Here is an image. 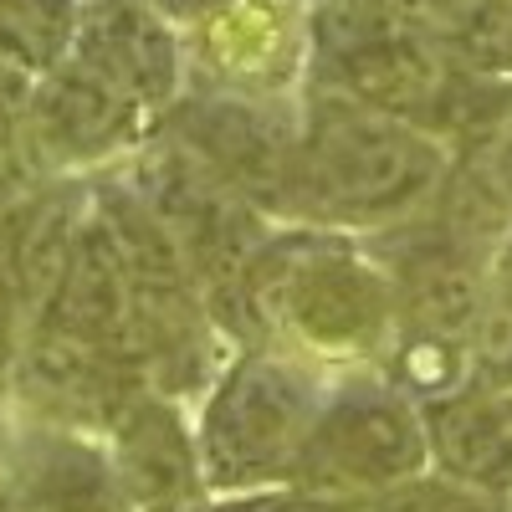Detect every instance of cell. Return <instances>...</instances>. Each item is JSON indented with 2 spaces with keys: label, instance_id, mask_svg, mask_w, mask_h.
<instances>
[{
  "label": "cell",
  "instance_id": "d6986e66",
  "mask_svg": "<svg viewBox=\"0 0 512 512\" xmlns=\"http://www.w3.org/2000/svg\"><path fill=\"white\" fill-rule=\"evenodd\" d=\"M297 512H328V507H308V502H303V507H297Z\"/></svg>",
  "mask_w": 512,
  "mask_h": 512
},
{
  "label": "cell",
  "instance_id": "5bb4252c",
  "mask_svg": "<svg viewBox=\"0 0 512 512\" xmlns=\"http://www.w3.org/2000/svg\"><path fill=\"white\" fill-rule=\"evenodd\" d=\"M200 47L221 77L251 82V88L282 82L292 57H297L292 26L272 0H216V6L205 11Z\"/></svg>",
  "mask_w": 512,
  "mask_h": 512
},
{
  "label": "cell",
  "instance_id": "2e32d148",
  "mask_svg": "<svg viewBox=\"0 0 512 512\" xmlns=\"http://www.w3.org/2000/svg\"><path fill=\"white\" fill-rule=\"evenodd\" d=\"M461 67L512 82V0H466L446 31Z\"/></svg>",
  "mask_w": 512,
  "mask_h": 512
},
{
  "label": "cell",
  "instance_id": "ffe728a7",
  "mask_svg": "<svg viewBox=\"0 0 512 512\" xmlns=\"http://www.w3.org/2000/svg\"><path fill=\"white\" fill-rule=\"evenodd\" d=\"M0 512H16V507H11V502H6V497H0Z\"/></svg>",
  "mask_w": 512,
  "mask_h": 512
},
{
  "label": "cell",
  "instance_id": "5b68a950",
  "mask_svg": "<svg viewBox=\"0 0 512 512\" xmlns=\"http://www.w3.org/2000/svg\"><path fill=\"white\" fill-rule=\"evenodd\" d=\"M128 190L149 205V216L164 226V236L180 246L190 277L205 282L216 297L226 292L236 303L246 267L267 246L251 205L226 180L210 175L200 159H190L180 144L149 149L134 169V180H128Z\"/></svg>",
  "mask_w": 512,
  "mask_h": 512
},
{
  "label": "cell",
  "instance_id": "8992f818",
  "mask_svg": "<svg viewBox=\"0 0 512 512\" xmlns=\"http://www.w3.org/2000/svg\"><path fill=\"white\" fill-rule=\"evenodd\" d=\"M16 395L52 420V431H113V420L144 395V374L98 344L52 323H36L11 359Z\"/></svg>",
  "mask_w": 512,
  "mask_h": 512
},
{
  "label": "cell",
  "instance_id": "ba28073f",
  "mask_svg": "<svg viewBox=\"0 0 512 512\" xmlns=\"http://www.w3.org/2000/svg\"><path fill=\"white\" fill-rule=\"evenodd\" d=\"M113 477L128 507L144 512H175L200 492V451L190 446L185 425L164 395H139L113 420Z\"/></svg>",
  "mask_w": 512,
  "mask_h": 512
},
{
  "label": "cell",
  "instance_id": "6da1fadb",
  "mask_svg": "<svg viewBox=\"0 0 512 512\" xmlns=\"http://www.w3.org/2000/svg\"><path fill=\"white\" fill-rule=\"evenodd\" d=\"M446 169L451 154L436 134L318 88L297 123L292 210L349 226L405 221L436 200Z\"/></svg>",
  "mask_w": 512,
  "mask_h": 512
},
{
  "label": "cell",
  "instance_id": "ac0fdd59",
  "mask_svg": "<svg viewBox=\"0 0 512 512\" xmlns=\"http://www.w3.org/2000/svg\"><path fill=\"white\" fill-rule=\"evenodd\" d=\"M487 303H492V318L512 323V226L487 256Z\"/></svg>",
  "mask_w": 512,
  "mask_h": 512
},
{
  "label": "cell",
  "instance_id": "277c9868",
  "mask_svg": "<svg viewBox=\"0 0 512 512\" xmlns=\"http://www.w3.org/2000/svg\"><path fill=\"white\" fill-rule=\"evenodd\" d=\"M323 395L308 369L287 359H241L221 374L200 420V477L221 492H251L262 482H287L303 451Z\"/></svg>",
  "mask_w": 512,
  "mask_h": 512
},
{
  "label": "cell",
  "instance_id": "52a82bcc",
  "mask_svg": "<svg viewBox=\"0 0 512 512\" xmlns=\"http://www.w3.org/2000/svg\"><path fill=\"white\" fill-rule=\"evenodd\" d=\"M175 144L226 180L246 205L292 210L297 128L246 98H190L175 108Z\"/></svg>",
  "mask_w": 512,
  "mask_h": 512
},
{
  "label": "cell",
  "instance_id": "9a60e30c",
  "mask_svg": "<svg viewBox=\"0 0 512 512\" xmlns=\"http://www.w3.org/2000/svg\"><path fill=\"white\" fill-rule=\"evenodd\" d=\"M77 41V0H0V57L26 72L62 67Z\"/></svg>",
  "mask_w": 512,
  "mask_h": 512
},
{
  "label": "cell",
  "instance_id": "30bf717a",
  "mask_svg": "<svg viewBox=\"0 0 512 512\" xmlns=\"http://www.w3.org/2000/svg\"><path fill=\"white\" fill-rule=\"evenodd\" d=\"M420 420L441 477L492 497L512 492V395L466 384L446 400L420 405Z\"/></svg>",
  "mask_w": 512,
  "mask_h": 512
},
{
  "label": "cell",
  "instance_id": "e0dca14e",
  "mask_svg": "<svg viewBox=\"0 0 512 512\" xmlns=\"http://www.w3.org/2000/svg\"><path fill=\"white\" fill-rule=\"evenodd\" d=\"M364 512H507V502L477 487H461L451 477H415L395 492L374 497Z\"/></svg>",
  "mask_w": 512,
  "mask_h": 512
},
{
  "label": "cell",
  "instance_id": "7a4b0ae2",
  "mask_svg": "<svg viewBox=\"0 0 512 512\" xmlns=\"http://www.w3.org/2000/svg\"><path fill=\"white\" fill-rule=\"evenodd\" d=\"M251 323H277L318 354H374L395 338V287L374 256L328 241H267L241 277Z\"/></svg>",
  "mask_w": 512,
  "mask_h": 512
},
{
  "label": "cell",
  "instance_id": "4fadbf2b",
  "mask_svg": "<svg viewBox=\"0 0 512 512\" xmlns=\"http://www.w3.org/2000/svg\"><path fill=\"white\" fill-rule=\"evenodd\" d=\"M77 231H82V210L72 205V195L21 200V210L6 226V282L16 297V313H31L41 323V313L52 308V297L67 277Z\"/></svg>",
  "mask_w": 512,
  "mask_h": 512
},
{
  "label": "cell",
  "instance_id": "3957f363",
  "mask_svg": "<svg viewBox=\"0 0 512 512\" xmlns=\"http://www.w3.org/2000/svg\"><path fill=\"white\" fill-rule=\"evenodd\" d=\"M431 466L420 405L405 400L390 379L344 384L313 420L297 451L287 487L308 507H369L374 497L395 492Z\"/></svg>",
  "mask_w": 512,
  "mask_h": 512
},
{
  "label": "cell",
  "instance_id": "8fae6325",
  "mask_svg": "<svg viewBox=\"0 0 512 512\" xmlns=\"http://www.w3.org/2000/svg\"><path fill=\"white\" fill-rule=\"evenodd\" d=\"M77 57L139 103L169 98L180 77V41L149 0H93L77 26Z\"/></svg>",
  "mask_w": 512,
  "mask_h": 512
},
{
  "label": "cell",
  "instance_id": "7c38bea8",
  "mask_svg": "<svg viewBox=\"0 0 512 512\" xmlns=\"http://www.w3.org/2000/svg\"><path fill=\"white\" fill-rule=\"evenodd\" d=\"M0 497L16 512H134L113 477V461L72 431L26 436Z\"/></svg>",
  "mask_w": 512,
  "mask_h": 512
},
{
  "label": "cell",
  "instance_id": "9c48e42d",
  "mask_svg": "<svg viewBox=\"0 0 512 512\" xmlns=\"http://www.w3.org/2000/svg\"><path fill=\"white\" fill-rule=\"evenodd\" d=\"M139 98H128L118 82L93 72L82 57L47 72L31 98V128L47 154L57 159H103L113 154L139 123Z\"/></svg>",
  "mask_w": 512,
  "mask_h": 512
}]
</instances>
